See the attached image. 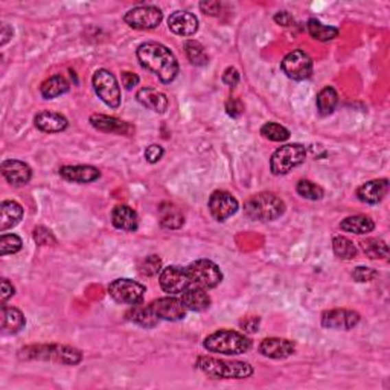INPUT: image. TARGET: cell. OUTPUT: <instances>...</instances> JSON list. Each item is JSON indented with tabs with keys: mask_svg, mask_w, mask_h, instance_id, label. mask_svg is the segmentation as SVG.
Returning a JSON list of instances; mask_svg holds the SVG:
<instances>
[{
	"mask_svg": "<svg viewBox=\"0 0 390 390\" xmlns=\"http://www.w3.org/2000/svg\"><path fill=\"white\" fill-rule=\"evenodd\" d=\"M23 247V241L16 233H2L0 236V253L2 256L16 255Z\"/></svg>",
	"mask_w": 390,
	"mask_h": 390,
	"instance_id": "obj_39",
	"label": "cell"
},
{
	"mask_svg": "<svg viewBox=\"0 0 390 390\" xmlns=\"http://www.w3.org/2000/svg\"><path fill=\"white\" fill-rule=\"evenodd\" d=\"M378 276V271L377 270H374L371 267H363V266H360V267H355L354 271H352V277L357 282H372L375 277Z\"/></svg>",
	"mask_w": 390,
	"mask_h": 390,
	"instance_id": "obj_42",
	"label": "cell"
},
{
	"mask_svg": "<svg viewBox=\"0 0 390 390\" xmlns=\"http://www.w3.org/2000/svg\"><path fill=\"white\" fill-rule=\"evenodd\" d=\"M240 72L235 67H227L225 73H222V82L229 87H235L240 82Z\"/></svg>",
	"mask_w": 390,
	"mask_h": 390,
	"instance_id": "obj_45",
	"label": "cell"
},
{
	"mask_svg": "<svg viewBox=\"0 0 390 390\" xmlns=\"http://www.w3.org/2000/svg\"><path fill=\"white\" fill-rule=\"evenodd\" d=\"M127 319L130 322H133L139 326H142V328H154L157 325L159 319L154 314V311H152L151 305H133L127 312Z\"/></svg>",
	"mask_w": 390,
	"mask_h": 390,
	"instance_id": "obj_29",
	"label": "cell"
},
{
	"mask_svg": "<svg viewBox=\"0 0 390 390\" xmlns=\"http://www.w3.org/2000/svg\"><path fill=\"white\" fill-rule=\"evenodd\" d=\"M14 292L16 290H14L12 284L8 279H2V303H6V301L14 296Z\"/></svg>",
	"mask_w": 390,
	"mask_h": 390,
	"instance_id": "obj_50",
	"label": "cell"
},
{
	"mask_svg": "<svg viewBox=\"0 0 390 390\" xmlns=\"http://www.w3.org/2000/svg\"><path fill=\"white\" fill-rule=\"evenodd\" d=\"M285 201L271 192H261L244 203L246 217L255 221H275L285 214Z\"/></svg>",
	"mask_w": 390,
	"mask_h": 390,
	"instance_id": "obj_5",
	"label": "cell"
},
{
	"mask_svg": "<svg viewBox=\"0 0 390 390\" xmlns=\"http://www.w3.org/2000/svg\"><path fill=\"white\" fill-rule=\"evenodd\" d=\"M306 26H308L310 36L317 41H331L336 37H339V27L323 25L317 19H310L308 25Z\"/></svg>",
	"mask_w": 390,
	"mask_h": 390,
	"instance_id": "obj_33",
	"label": "cell"
},
{
	"mask_svg": "<svg viewBox=\"0 0 390 390\" xmlns=\"http://www.w3.org/2000/svg\"><path fill=\"white\" fill-rule=\"evenodd\" d=\"M260 322H261L260 317H249V319H244L240 325L244 331L257 332L260 331Z\"/></svg>",
	"mask_w": 390,
	"mask_h": 390,
	"instance_id": "obj_47",
	"label": "cell"
},
{
	"mask_svg": "<svg viewBox=\"0 0 390 390\" xmlns=\"http://www.w3.org/2000/svg\"><path fill=\"white\" fill-rule=\"evenodd\" d=\"M92 86L98 98L110 108L121 106V86L116 76L107 69H98L92 76Z\"/></svg>",
	"mask_w": 390,
	"mask_h": 390,
	"instance_id": "obj_8",
	"label": "cell"
},
{
	"mask_svg": "<svg viewBox=\"0 0 390 390\" xmlns=\"http://www.w3.org/2000/svg\"><path fill=\"white\" fill-rule=\"evenodd\" d=\"M226 111H227L229 116L240 117L242 115V111H244L242 102L240 100H236V98H231V100L226 102Z\"/></svg>",
	"mask_w": 390,
	"mask_h": 390,
	"instance_id": "obj_44",
	"label": "cell"
},
{
	"mask_svg": "<svg viewBox=\"0 0 390 390\" xmlns=\"http://www.w3.org/2000/svg\"><path fill=\"white\" fill-rule=\"evenodd\" d=\"M296 191L302 198L311 200V201L322 200L325 195L323 187L319 186L314 182H311V180H301V182H299L296 186Z\"/></svg>",
	"mask_w": 390,
	"mask_h": 390,
	"instance_id": "obj_38",
	"label": "cell"
},
{
	"mask_svg": "<svg viewBox=\"0 0 390 390\" xmlns=\"http://www.w3.org/2000/svg\"><path fill=\"white\" fill-rule=\"evenodd\" d=\"M281 69L290 80L305 81L312 75L314 62H312V58L305 51L296 49V51L285 55L284 60L281 61Z\"/></svg>",
	"mask_w": 390,
	"mask_h": 390,
	"instance_id": "obj_11",
	"label": "cell"
},
{
	"mask_svg": "<svg viewBox=\"0 0 390 390\" xmlns=\"http://www.w3.org/2000/svg\"><path fill=\"white\" fill-rule=\"evenodd\" d=\"M32 235H34V241H36L38 246H52V244L57 242L54 233L45 226H38L34 229Z\"/></svg>",
	"mask_w": 390,
	"mask_h": 390,
	"instance_id": "obj_41",
	"label": "cell"
},
{
	"mask_svg": "<svg viewBox=\"0 0 390 390\" xmlns=\"http://www.w3.org/2000/svg\"><path fill=\"white\" fill-rule=\"evenodd\" d=\"M69 89H71V84L65 76L54 75L40 86V93L45 100H55V98L67 93Z\"/></svg>",
	"mask_w": 390,
	"mask_h": 390,
	"instance_id": "obj_31",
	"label": "cell"
},
{
	"mask_svg": "<svg viewBox=\"0 0 390 390\" xmlns=\"http://www.w3.org/2000/svg\"><path fill=\"white\" fill-rule=\"evenodd\" d=\"M11 37H12V30L8 25L3 23L2 25V46H5L6 43H8V41L11 40Z\"/></svg>",
	"mask_w": 390,
	"mask_h": 390,
	"instance_id": "obj_51",
	"label": "cell"
},
{
	"mask_svg": "<svg viewBox=\"0 0 390 390\" xmlns=\"http://www.w3.org/2000/svg\"><path fill=\"white\" fill-rule=\"evenodd\" d=\"M191 285L203 290H212L222 282L221 268L211 260H197L186 267Z\"/></svg>",
	"mask_w": 390,
	"mask_h": 390,
	"instance_id": "obj_7",
	"label": "cell"
},
{
	"mask_svg": "<svg viewBox=\"0 0 390 390\" xmlns=\"http://www.w3.org/2000/svg\"><path fill=\"white\" fill-rule=\"evenodd\" d=\"M360 314L354 310L337 308L325 311L322 314V326L328 330L349 331L360 323Z\"/></svg>",
	"mask_w": 390,
	"mask_h": 390,
	"instance_id": "obj_15",
	"label": "cell"
},
{
	"mask_svg": "<svg viewBox=\"0 0 390 390\" xmlns=\"http://www.w3.org/2000/svg\"><path fill=\"white\" fill-rule=\"evenodd\" d=\"M185 52L187 60L191 61L194 66H206L209 62V57L205 51V47L201 43L195 40L185 41Z\"/></svg>",
	"mask_w": 390,
	"mask_h": 390,
	"instance_id": "obj_36",
	"label": "cell"
},
{
	"mask_svg": "<svg viewBox=\"0 0 390 390\" xmlns=\"http://www.w3.org/2000/svg\"><path fill=\"white\" fill-rule=\"evenodd\" d=\"M360 247L371 260H387L389 249L386 241L380 238H367L360 242Z\"/></svg>",
	"mask_w": 390,
	"mask_h": 390,
	"instance_id": "obj_34",
	"label": "cell"
},
{
	"mask_svg": "<svg viewBox=\"0 0 390 390\" xmlns=\"http://www.w3.org/2000/svg\"><path fill=\"white\" fill-rule=\"evenodd\" d=\"M389 192V180L377 179L366 182L357 190V198L366 205H378Z\"/></svg>",
	"mask_w": 390,
	"mask_h": 390,
	"instance_id": "obj_21",
	"label": "cell"
},
{
	"mask_svg": "<svg viewBox=\"0 0 390 390\" xmlns=\"http://www.w3.org/2000/svg\"><path fill=\"white\" fill-rule=\"evenodd\" d=\"M163 12L154 5H141L136 8H131L125 12L124 22L127 23L131 30L137 31H151L162 23Z\"/></svg>",
	"mask_w": 390,
	"mask_h": 390,
	"instance_id": "obj_9",
	"label": "cell"
},
{
	"mask_svg": "<svg viewBox=\"0 0 390 390\" xmlns=\"http://www.w3.org/2000/svg\"><path fill=\"white\" fill-rule=\"evenodd\" d=\"M332 250L337 257L345 261H351L357 256V247H355V244L349 238L341 235H337L332 238Z\"/></svg>",
	"mask_w": 390,
	"mask_h": 390,
	"instance_id": "obj_35",
	"label": "cell"
},
{
	"mask_svg": "<svg viewBox=\"0 0 390 390\" xmlns=\"http://www.w3.org/2000/svg\"><path fill=\"white\" fill-rule=\"evenodd\" d=\"M296 351V343L288 339L268 337L264 339L260 345V352L267 358L284 360L291 357Z\"/></svg>",
	"mask_w": 390,
	"mask_h": 390,
	"instance_id": "obj_17",
	"label": "cell"
},
{
	"mask_svg": "<svg viewBox=\"0 0 390 390\" xmlns=\"http://www.w3.org/2000/svg\"><path fill=\"white\" fill-rule=\"evenodd\" d=\"M339 102V93L337 90L334 89L332 86H326L323 87L320 92L317 93L316 98V106H317V111L320 116H328L331 115L334 110L337 107Z\"/></svg>",
	"mask_w": 390,
	"mask_h": 390,
	"instance_id": "obj_32",
	"label": "cell"
},
{
	"mask_svg": "<svg viewBox=\"0 0 390 390\" xmlns=\"http://www.w3.org/2000/svg\"><path fill=\"white\" fill-rule=\"evenodd\" d=\"M273 20L281 26H291L292 23H295V19H292L291 14L287 11H279L277 14H275Z\"/></svg>",
	"mask_w": 390,
	"mask_h": 390,
	"instance_id": "obj_48",
	"label": "cell"
},
{
	"mask_svg": "<svg viewBox=\"0 0 390 390\" xmlns=\"http://www.w3.org/2000/svg\"><path fill=\"white\" fill-rule=\"evenodd\" d=\"M122 84L127 90H131L139 84V76L133 72H122Z\"/></svg>",
	"mask_w": 390,
	"mask_h": 390,
	"instance_id": "obj_49",
	"label": "cell"
},
{
	"mask_svg": "<svg viewBox=\"0 0 390 390\" xmlns=\"http://www.w3.org/2000/svg\"><path fill=\"white\" fill-rule=\"evenodd\" d=\"M340 229L347 233L366 235L374 231L375 222L371 217H367V215H352V217H346L345 220H341Z\"/></svg>",
	"mask_w": 390,
	"mask_h": 390,
	"instance_id": "obj_30",
	"label": "cell"
},
{
	"mask_svg": "<svg viewBox=\"0 0 390 390\" xmlns=\"http://www.w3.org/2000/svg\"><path fill=\"white\" fill-rule=\"evenodd\" d=\"M200 10L207 14V16H218L221 11V3L212 2V0H206V2L200 3Z\"/></svg>",
	"mask_w": 390,
	"mask_h": 390,
	"instance_id": "obj_46",
	"label": "cell"
},
{
	"mask_svg": "<svg viewBox=\"0 0 390 390\" xmlns=\"http://www.w3.org/2000/svg\"><path fill=\"white\" fill-rule=\"evenodd\" d=\"M180 301L183 302L185 308L187 311H194V312L206 311L209 310V306H211L212 303V299L207 295V290L194 287V285H190V287L182 292Z\"/></svg>",
	"mask_w": 390,
	"mask_h": 390,
	"instance_id": "obj_23",
	"label": "cell"
},
{
	"mask_svg": "<svg viewBox=\"0 0 390 390\" xmlns=\"http://www.w3.org/2000/svg\"><path fill=\"white\" fill-rule=\"evenodd\" d=\"M163 154H165L163 146L157 145V144H152L145 150V159H146V162H150V163H157L159 160L163 157Z\"/></svg>",
	"mask_w": 390,
	"mask_h": 390,
	"instance_id": "obj_43",
	"label": "cell"
},
{
	"mask_svg": "<svg viewBox=\"0 0 390 390\" xmlns=\"http://www.w3.org/2000/svg\"><path fill=\"white\" fill-rule=\"evenodd\" d=\"M150 305L159 320H166V322H179V320H183L186 317L187 310L185 308L183 302L174 296L156 299V301H152Z\"/></svg>",
	"mask_w": 390,
	"mask_h": 390,
	"instance_id": "obj_14",
	"label": "cell"
},
{
	"mask_svg": "<svg viewBox=\"0 0 390 390\" xmlns=\"http://www.w3.org/2000/svg\"><path fill=\"white\" fill-rule=\"evenodd\" d=\"M137 60L141 66L154 73L163 84H170L179 75V61L168 47L157 41H146L137 47Z\"/></svg>",
	"mask_w": 390,
	"mask_h": 390,
	"instance_id": "obj_1",
	"label": "cell"
},
{
	"mask_svg": "<svg viewBox=\"0 0 390 390\" xmlns=\"http://www.w3.org/2000/svg\"><path fill=\"white\" fill-rule=\"evenodd\" d=\"M146 288L145 285L139 284L133 279H127V277H121V279H115L108 285V295L115 302L122 305H139L144 302Z\"/></svg>",
	"mask_w": 390,
	"mask_h": 390,
	"instance_id": "obj_10",
	"label": "cell"
},
{
	"mask_svg": "<svg viewBox=\"0 0 390 390\" xmlns=\"http://www.w3.org/2000/svg\"><path fill=\"white\" fill-rule=\"evenodd\" d=\"M90 124L92 127L98 131H102V133H111V135H119V136H131L133 135V125H130L128 122L117 119L113 116L107 115H92L90 116Z\"/></svg>",
	"mask_w": 390,
	"mask_h": 390,
	"instance_id": "obj_18",
	"label": "cell"
},
{
	"mask_svg": "<svg viewBox=\"0 0 390 390\" xmlns=\"http://www.w3.org/2000/svg\"><path fill=\"white\" fill-rule=\"evenodd\" d=\"M261 135L271 142H285V141H288L291 136L288 128H285L284 125L276 124V122L264 124L261 127Z\"/></svg>",
	"mask_w": 390,
	"mask_h": 390,
	"instance_id": "obj_37",
	"label": "cell"
},
{
	"mask_svg": "<svg viewBox=\"0 0 390 390\" xmlns=\"http://www.w3.org/2000/svg\"><path fill=\"white\" fill-rule=\"evenodd\" d=\"M20 360H41L75 366L82 361V352L66 345H31L19 351Z\"/></svg>",
	"mask_w": 390,
	"mask_h": 390,
	"instance_id": "obj_3",
	"label": "cell"
},
{
	"mask_svg": "<svg viewBox=\"0 0 390 390\" xmlns=\"http://www.w3.org/2000/svg\"><path fill=\"white\" fill-rule=\"evenodd\" d=\"M162 260L157 255H150V256H145L144 260L139 262L137 270L139 273H141L144 277H152V276H157L160 275V271H162Z\"/></svg>",
	"mask_w": 390,
	"mask_h": 390,
	"instance_id": "obj_40",
	"label": "cell"
},
{
	"mask_svg": "<svg viewBox=\"0 0 390 390\" xmlns=\"http://www.w3.org/2000/svg\"><path fill=\"white\" fill-rule=\"evenodd\" d=\"M306 159V150L301 144H287L277 148L270 159V171L273 176H285L301 166Z\"/></svg>",
	"mask_w": 390,
	"mask_h": 390,
	"instance_id": "obj_6",
	"label": "cell"
},
{
	"mask_svg": "<svg viewBox=\"0 0 390 390\" xmlns=\"http://www.w3.org/2000/svg\"><path fill=\"white\" fill-rule=\"evenodd\" d=\"M195 367H197L200 372L207 375V377L217 380H246L252 377L255 372L253 366L247 363V361L220 360L207 357V355L198 357Z\"/></svg>",
	"mask_w": 390,
	"mask_h": 390,
	"instance_id": "obj_2",
	"label": "cell"
},
{
	"mask_svg": "<svg viewBox=\"0 0 390 390\" xmlns=\"http://www.w3.org/2000/svg\"><path fill=\"white\" fill-rule=\"evenodd\" d=\"M159 221L160 226L168 231H176L180 229L185 222V215L180 211V207L176 206L171 201H163L159 206Z\"/></svg>",
	"mask_w": 390,
	"mask_h": 390,
	"instance_id": "obj_27",
	"label": "cell"
},
{
	"mask_svg": "<svg viewBox=\"0 0 390 390\" xmlns=\"http://www.w3.org/2000/svg\"><path fill=\"white\" fill-rule=\"evenodd\" d=\"M34 124L36 127L43 131V133H61L69 127V121L66 116H62L61 113H57V111H49V110H43L40 113L36 115L34 117Z\"/></svg>",
	"mask_w": 390,
	"mask_h": 390,
	"instance_id": "obj_22",
	"label": "cell"
},
{
	"mask_svg": "<svg viewBox=\"0 0 390 390\" xmlns=\"http://www.w3.org/2000/svg\"><path fill=\"white\" fill-rule=\"evenodd\" d=\"M0 171H2V176L5 177L6 182L12 186H25L30 183L32 179L31 166L22 162V160H3L2 166H0Z\"/></svg>",
	"mask_w": 390,
	"mask_h": 390,
	"instance_id": "obj_16",
	"label": "cell"
},
{
	"mask_svg": "<svg viewBox=\"0 0 390 390\" xmlns=\"http://www.w3.org/2000/svg\"><path fill=\"white\" fill-rule=\"evenodd\" d=\"M60 176L72 183H92L101 177V171L92 165H65L60 168Z\"/></svg>",
	"mask_w": 390,
	"mask_h": 390,
	"instance_id": "obj_19",
	"label": "cell"
},
{
	"mask_svg": "<svg viewBox=\"0 0 390 390\" xmlns=\"http://www.w3.org/2000/svg\"><path fill=\"white\" fill-rule=\"evenodd\" d=\"M170 31L180 37H191L198 31V19L190 11H176L168 17Z\"/></svg>",
	"mask_w": 390,
	"mask_h": 390,
	"instance_id": "obj_20",
	"label": "cell"
},
{
	"mask_svg": "<svg viewBox=\"0 0 390 390\" xmlns=\"http://www.w3.org/2000/svg\"><path fill=\"white\" fill-rule=\"evenodd\" d=\"M111 222L122 232H136L139 227V217L133 207L127 205H117L111 211Z\"/></svg>",
	"mask_w": 390,
	"mask_h": 390,
	"instance_id": "obj_25",
	"label": "cell"
},
{
	"mask_svg": "<svg viewBox=\"0 0 390 390\" xmlns=\"http://www.w3.org/2000/svg\"><path fill=\"white\" fill-rule=\"evenodd\" d=\"M205 349L222 355H241L252 349V340L233 330H218L205 339Z\"/></svg>",
	"mask_w": 390,
	"mask_h": 390,
	"instance_id": "obj_4",
	"label": "cell"
},
{
	"mask_svg": "<svg viewBox=\"0 0 390 390\" xmlns=\"http://www.w3.org/2000/svg\"><path fill=\"white\" fill-rule=\"evenodd\" d=\"M207 207L212 217L217 221L222 222L233 217V215L238 212L240 203L231 192L218 190L211 194V197H209L207 201Z\"/></svg>",
	"mask_w": 390,
	"mask_h": 390,
	"instance_id": "obj_12",
	"label": "cell"
},
{
	"mask_svg": "<svg viewBox=\"0 0 390 390\" xmlns=\"http://www.w3.org/2000/svg\"><path fill=\"white\" fill-rule=\"evenodd\" d=\"M25 314L16 306L2 303V331L3 334H17L25 328Z\"/></svg>",
	"mask_w": 390,
	"mask_h": 390,
	"instance_id": "obj_28",
	"label": "cell"
},
{
	"mask_svg": "<svg viewBox=\"0 0 390 390\" xmlns=\"http://www.w3.org/2000/svg\"><path fill=\"white\" fill-rule=\"evenodd\" d=\"M159 284L160 288H162L165 292H168L170 296H176V295H182V292L191 285V281L186 268L180 266H168L160 271Z\"/></svg>",
	"mask_w": 390,
	"mask_h": 390,
	"instance_id": "obj_13",
	"label": "cell"
},
{
	"mask_svg": "<svg viewBox=\"0 0 390 390\" xmlns=\"http://www.w3.org/2000/svg\"><path fill=\"white\" fill-rule=\"evenodd\" d=\"M23 207L14 200H5L0 205V232L16 227L23 218Z\"/></svg>",
	"mask_w": 390,
	"mask_h": 390,
	"instance_id": "obj_26",
	"label": "cell"
},
{
	"mask_svg": "<svg viewBox=\"0 0 390 390\" xmlns=\"http://www.w3.org/2000/svg\"><path fill=\"white\" fill-rule=\"evenodd\" d=\"M136 100L139 104H142L145 108L152 110L154 113H165L166 110H168V98H166L165 93L159 92L156 89H151V87H142L137 90L136 93Z\"/></svg>",
	"mask_w": 390,
	"mask_h": 390,
	"instance_id": "obj_24",
	"label": "cell"
}]
</instances>
